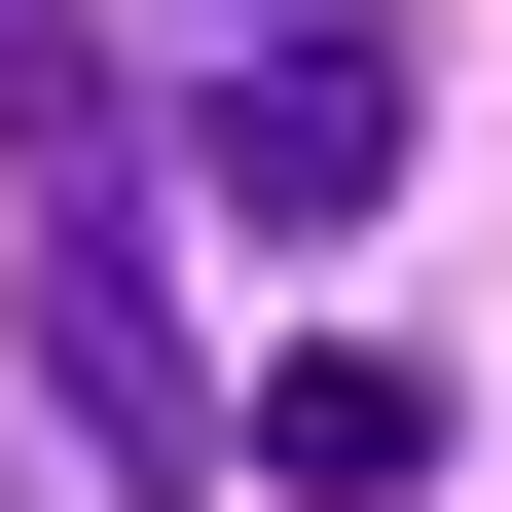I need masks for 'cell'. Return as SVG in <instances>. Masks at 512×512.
<instances>
[{"instance_id": "cell-1", "label": "cell", "mask_w": 512, "mask_h": 512, "mask_svg": "<svg viewBox=\"0 0 512 512\" xmlns=\"http://www.w3.org/2000/svg\"><path fill=\"white\" fill-rule=\"evenodd\" d=\"M183 147H220V220H403L439 74H403V0H293V37H256V74L183 110Z\"/></svg>"}, {"instance_id": "cell-2", "label": "cell", "mask_w": 512, "mask_h": 512, "mask_svg": "<svg viewBox=\"0 0 512 512\" xmlns=\"http://www.w3.org/2000/svg\"><path fill=\"white\" fill-rule=\"evenodd\" d=\"M0 183H37V256H147V74H110V0H0Z\"/></svg>"}, {"instance_id": "cell-3", "label": "cell", "mask_w": 512, "mask_h": 512, "mask_svg": "<svg viewBox=\"0 0 512 512\" xmlns=\"http://www.w3.org/2000/svg\"><path fill=\"white\" fill-rule=\"evenodd\" d=\"M256 476H293V512H439V366H293Z\"/></svg>"}]
</instances>
